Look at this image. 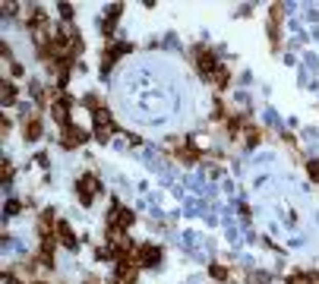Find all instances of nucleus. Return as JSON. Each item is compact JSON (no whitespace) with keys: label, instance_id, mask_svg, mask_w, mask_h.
I'll list each match as a JSON object with an SVG mask.
<instances>
[{"label":"nucleus","instance_id":"obj_7","mask_svg":"<svg viewBox=\"0 0 319 284\" xmlns=\"http://www.w3.org/2000/svg\"><path fill=\"white\" fill-rule=\"evenodd\" d=\"M158 259H161L158 246H139V250H136V262L139 265H158Z\"/></svg>","mask_w":319,"mask_h":284},{"label":"nucleus","instance_id":"obj_5","mask_svg":"<svg viewBox=\"0 0 319 284\" xmlns=\"http://www.w3.org/2000/svg\"><path fill=\"white\" fill-rule=\"evenodd\" d=\"M82 142H89V133L82 129V126H63V136H60V145L63 148H76V145H82Z\"/></svg>","mask_w":319,"mask_h":284},{"label":"nucleus","instance_id":"obj_9","mask_svg":"<svg viewBox=\"0 0 319 284\" xmlns=\"http://www.w3.org/2000/svg\"><path fill=\"white\" fill-rule=\"evenodd\" d=\"M130 51V45H117V48H108L104 51V60H101V70L108 73L111 67H114V60H117V54H126Z\"/></svg>","mask_w":319,"mask_h":284},{"label":"nucleus","instance_id":"obj_1","mask_svg":"<svg viewBox=\"0 0 319 284\" xmlns=\"http://www.w3.org/2000/svg\"><path fill=\"white\" fill-rule=\"evenodd\" d=\"M76 193H79L82 205H92V199H95V193H98V177L95 174H82L79 183H76Z\"/></svg>","mask_w":319,"mask_h":284},{"label":"nucleus","instance_id":"obj_18","mask_svg":"<svg viewBox=\"0 0 319 284\" xmlns=\"http://www.w3.org/2000/svg\"><path fill=\"white\" fill-rule=\"evenodd\" d=\"M307 174H310L313 180H319V161H310V164H307Z\"/></svg>","mask_w":319,"mask_h":284},{"label":"nucleus","instance_id":"obj_21","mask_svg":"<svg viewBox=\"0 0 319 284\" xmlns=\"http://www.w3.org/2000/svg\"><path fill=\"white\" fill-rule=\"evenodd\" d=\"M57 7H60V16L63 19H73V7L70 4H57Z\"/></svg>","mask_w":319,"mask_h":284},{"label":"nucleus","instance_id":"obj_13","mask_svg":"<svg viewBox=\"0 0 319 284\" xmlns=\"http://www.w3.org/2000/svg\"><path fill=\"white\" fill-rule=\"evenodd\" d=\"M13 98H16V89H13V82H4V89H0V101H4L7 107L13 104Z\"/></svg>","mask_w":319,"mask_h":284},{"label":"nucleus","instance_id":"obj_17","mask_svg":"<svg viewBox=\"0 0 319 284\" xmlns=\"http://www.w3.org/2000/svg\"><path fill=\"white\" fill-rule=\"evenodd\" d=\"M38 262L45 265V269H51V265H54V256H51V250H41V253H38Z\"/></svg>","mask_w":319,"mask_h":284},{"label":"nucleus","instance_id":"obj_19","mask_svg":"<svg viewBox=\"0 0 319 284\" xmlns=\"http://www.w3.org/2000/svg\"><path fill=\"white\" fill-rule=\"evenodd\" d=\"M10 180H13V164L4 161V183H10Z\"/></svg>","mask_w":319,"mask_h":284},{"label":"nucleus","instance_id":"obj_15","mask_svg":"<svg viewBox=\"0 0 319 284\" xmlns=\"http://www.w3.org/2000/svg\"><path fill=\"white\" fill-rule=\"evenodd\" d=\"M212 82H215L218 89H224V85H228V67H218V73L212 76Z\"/></svg>","mask_w":319,"mask_h":284},{"label":"nucleus","instance_id":"obj_23","mask_svg":"<svg viewBox=\"0 0 319 284\" xmlns=\"http://www.w3.org/2000/svg\"><path fill=\"white\" fill-rule=\"evenodd\" d=\"M32 284H45V281H32Z\"/></svg>","mask_w":319,"mask_h":284},{"label":"nucleus","instance_id":"obj_6","mask_svg":"<svg viewBox=\"0 0 319 284\" xmlns=\"http://www.w3.org/2000/svg\"><path fill=\"white\" fill-rule=\"evenodd\" d=\"M136 272H139V262H117V281H123V284H133L136 281Z\"/></svg>","mask_w":319,"mask_h":284},{"label":"nucleus","instance_id":"obj_2","mask_svg":"<svg viewBox=\"0 0 319 284\" xmlns=\"http://www.w3.org/2000/svg\"><path fill=\"white\" fill-rule=\"evenodd\" d=\"M196 67H199L202 76H209V79H212V76L218 73V57L209 48H196Z\"/></svg>","mask_w":319,"mask_h":284},{"label":"nucleus","instance_id":"obj_10","mask_svg":"<svg viewBox=\"0 0 319 284\" xmlns=\"http://www.w3.org/2000/svg\"><path fill=\"white\" fill-rule=\"evenodd\" d=\"M45 26H48V16H45L41 10H32V13H29V29H32L35 35H41Z\"/></svg>","mask_w":319,"mask_h":284},{"label":"nucleus","instance_id":"obj_8","mask_svg":"<svg viewBox=\"0 0 319 284\" xmlns=\"http://www.w3.org/2000/svg\"><path fill=\"white\" fill-rule=\"evenodd\" d=\"M54 234H57V240L67 246V250H73V246H76V237H73V231H70V224H67V221H57Z\"/></svg>","mask_w":319,"mask_h":284},{"label":"nucleus","instance_id":"obj_3","mask_svg":"<svg viewBox=\"0 0 319 284\" xmlns=\"http://www.w3.org/2000/svg\"><path fill=\"white\" fill-rule=\"evenodd\" d=\"M133 221H136V215L130 212V208H120V205H114V208L108 212V227H117V231H126V227L133 224Z\"/></svg>","mask_w":319,"mask_h":284},{"label":"nucleus","instance_id":"obj_12","mask_svg":"<svg viewBox=\"0 0 319 284\" xmlns=\"http://www.w3.org/2000/svg\"><path fill=\"white\" fill-rule=\"evenodd\" d=\"M177 158H180L183 164H196V161H199V148H180Z\"/></svg>","mask_w":319,"mask_h":284},{"label":"nucleus","instance_id":"obj_11","mask_svg":"<svg viewBox=\"0 0 319 284\" xmlns=\"http://www.w3.org/2000/svg\"><path fill=\"white\" fill-rule=\"evenodd\" d=\"M41 133H45V129H41V120H29V123H26V139H29V142L41 139Z\"/></svg>","mask_w":319,"mask_h":284},{"label":"nucleus","instance_id":"obj_20","mask_svg":"<svg viewBox=\"0 0 319 284\" xmlns=\"http://www.w3.org/2000/svg\"><path fill=\"white\" fill-rule=\"evenodd\" d=\"M19 208H23L19 202H16V199H10V202H7V215H16V212H19Z\"/></svg>","mask_w":319,"mask_h":284},{"label":"nucleus","instance_id":"obj_14","mask_svg":"<svg viewBox=\"0 0 319 284\" xmlns=\"http://www.w3.org/2000/svg\"><path fill=\"white\" fill-rule=\"evenodd\" d=\"M92 114H95V123L98 126H111V111L108 107H95Z\"/></svg>","mask_w":319,"mask_h":284},{"label":"nucleus","instance_id":"obj_4","mask_svg":"<svg viewBox=\"0 0 319 284\" xmlns=\"http://www.w3.org/2000/svg\"><path fill=\"white\" fill-rule=\"evenodd\" d=\"M70 107H73V98L70 95H60V98L51 104V117L57 120L60 126H70Z\"/></svg>","mask_w":319,"mask_h":284},{"label":"nucleus","instance_id":"obj_16","mask_svg":"<svg viewBox=\"0 0 319 284\" xmlns=\"http://www.w3.org/2000/svg\"><path fill=\"white\" fill-rule=\"evenodd\" d=\"M209 272H212V278H215V281H228V269H221V265H212Z\"/></svg>","mask_w":319,"mask_h":284},{"label":"nucleus","instance_id":"obj_22","mask_svg":"<svg viewBox=\"0 0 319 284\" xmlns=\"http://www.w3.org/2000/svg\"><path fill=\"white\" fill-rule=\"evenodd\" d=\"M247 133H250L247 142H250V145H256V142H259V129H247Z\"/></svg>","mask_w":319,"mask_h":284}]
</instances>
